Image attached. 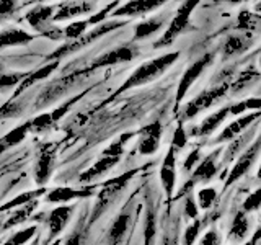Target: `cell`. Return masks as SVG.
Masks as SVG:
<instances>
[{
    "label": "cell",
    "mask_w": 261,
    "mask_h": 245,
    "mask_svg": "<svg viewBox=\"0 0 261 245\" xmlns=\"http://www.w3.org/2000/svg\"><path fill=\"white\" fill-rule=\"evenodd\" d=\"M133 177V174H126L122 175L119 178H114L111 180L110 183H106L105 188L101 190V193H98V198H96V203L93 206V212H92V217H90V220L92 223H95V220L100 217L103 212L108 209L110 204L114 201V198L118 196V193L122 190V186H124L127 183V180Z\"/></svg>",
    "instance_id": "obj_6"
},
{
    "label": "cell",
    "mask_w": 261,
    "mask_h": 245,
    "mask_svg": "<svg viewBox=\"0 0 261 245\" xmlns=\"http://www.w3.org/2000/svg\"><path fill=\"white\" fill-rule=\"evenodd\" d=\"M35 208H36V201H31V203L24 204V206H21V208H16V211L13 212L10 217H8V220L5 223L4 229H10V227H15V226L21 224L24 219H28L31 216V212L35 211Z\"/></svg>",
    "instance_id": "obj_32"
},
{
    "label": "cell",
    "mask_w": 261,
    "mask_h": 245,
    "mask_svg": "<svg viewBox=\"0 0 261 245\" xmlns=\"http://www.w3.org/2000/svg\"><path fill=\"white\" fill-rule=\"evenodd\" d=\"M93 194V188H85V190H77L70 186H57L46 193V201L54 204H69L72 201L90 198Z\"/></svg>",
    "instance_id": "obj_14"
},
{
    "label": "cell",
    "mask_w": 261,
    "mask_h": 245,
    "mask_svg": "<svg viewBox=\"0 0 261 245\" xmlns=\"http://www.w3.org/2000/svg\"><path fill=\"white\" fill-rule=\"evenodd\" d=\"M255 128H253V131H243L242 134H239L237 137H233L232 141H228L230 144H228V147L225 149V152H224V159H222V163H230V162H233L237 157L240 155V152L247 147V144L250 142V139L253 137V134H255Z\"/></svg>",
    "instance_id": "obj_24"
},
{
    "label": "cell",
    "mask_w": 261,
    "mask_h": 245,
    "mask_svg": "<svg viewBox=\"0 0 261 245\" xmlns=\"http://www.w3.org/2000/svg\"><path fill=\"white\" fill-rule=\"evenodd\" d=\"M227 2H230V4H239V2H242V0H227Z\"/></svg>",
    "instance_id": "obj_47"
},
{
    "label": "cell",
    "mask_w": 261,
    "mask_h": 245,
    "mask_svg": "<svg viewBox=\"0 0 261 245\" xmlns=\"http://www.w3.org/2000/svg\"><path fill=\"white\" fill-rule=\"evenodd\" d=\"M217 198V191L212 186H204L198 191V208L199 209H209L212 204H214Z\"/></svg>",
    "instance_id": "obj_34"
},
{
    "label": "cell",
    "mask_w": 261,
    "mask_h": 245,
    "mask_svg": "<svg viewBox=\"0 0 261 245\" xmlns=\"http://www.w3.org/2000/svg\"><path fill=\"white\" fill-rule=\"evenodd\" d=\"M130 137H133V136H130V133H126V134L119 136L116 141H113L101 152V157L98 159L92 167L87 168L84 174H80L79 182L80 183H88V182H92V180L105 175L106 172H110L121 160L122 154H124V147H126V144H127V141Z\"/></svg>",
    "instance_id": "obj_2"
},
{
    "label": "cell",
    "mask_w": 261,
    "mask_h": 245,
    "mask_svg": "<svg viewBox=\"0 0 261 245\" xmlns=\"http://www.w3.org/2000/svg\"><path fill=\"white\" fill-rule=\"evenodd\" d=\"M124 23L126 21H103V23L98 24L95 30L88 31V33H84V35H82L79 39L72 41L70 44L61 46L59 49H57V51H54L51 56H49V59H57V57H62V56H67V54L73 53V51H79L80 47H84V46H87L90 43H93V41H96L98 38L105 36L106 33H110V31L116 30V28H121Z\"/></svg>",
    "instance_id": "obj_4"
},
{
    "label": "cell",
    "mask_w": 261,
    "mask_h": 245,
    "mask_svg": "<svg viewBox=\"0 0 261 245\" xmlns=\"http://www.w3.org/2000/svg\"><path fill=\"white\" fill-rule=\"evenodd\" d=\"M261 206V190H255L251 194H248V198L243 201L242 204V211L243 212H253V211H258V208Z\"/></svg>",
    "instance_id": "obj_38"
},
{
    "label": "cell",
    "mask_w": 261,
    "mask_h": 245,
    "mask_svg": "<svg viewBox=\"0 0 261 245\" xmlns=\"http://www.w3.org/2000/svg\"><path fill=\"white\" fill-rule=\"evenodd\" d=\"M248 47V41L245 39L243 36H228L224 41V46H222V54H224V59H228V57H233L237 54H240L243 51H247Z\"/></svg>",
    "instance_id": "obj_30"
},
{
    "label": "cell",
    "mask_w": 261,
    "mask_h": 245,
    "mask_svg": "<svg viewBox=\"0 0 261 245\" xmlns=\"http://www.w3.org/2000/svg\"><path fill=\"white\" fill-rule=\"evenodd\" d=\"M258 155H259V139H256L251 147H248L247 151L237 157V162L233 163L230 174H228V177H227L225 188L233 185L235 182H239L245 174H248V172L251 170V167L255 165Z\"/></svg>",
    "instance_id": "obj_8"
},
{
    "label": "cell",
    "mask_w": 261,
    "mask_h": 245,
    "mask_svg": "<svg viewBox=\"0 0 261 245\" xmlns=\"http://www.w3.org/2000/svg\"><path fill=\"white\" fill-rule=\"evenodd\" d=\"M31 39H33V36L30 33H27L21 28H8V30L0 31V49L27 44Z\"/></svg>",
    "instance_id": "obj_26"
},
{
    "label": "cell",
    "mask_w": 261,
    "mask_h": 245,
    "mask_svg": "<svg viewBox=\"0 0 261 245\" xmlns=\"http://www.w3.org/2000/svg\"><path fill=\"white\" fill-rule=\"evenodd\" d=\"M201 227H202L201 219L199 217L194 219V223L190 224L185 229V232H183V245H193L196 242V239H198Z\"/></svg>",
    "instance_id": "obj_36"
},
{
    "label": "cell",
    "mask_w": 261,
    "mask_h": 245,
    "mask_svg": "<svg viewBox=\"0 0 261 245\" xmlns=\"http://www.w3.org/2000/svg\"><path fill=\"white\" fill-rule=\"evenodd\" d=\"M178 57H179V53L175 51V53L163 54L160 57H155V59L145 62L142 65H139V67L127 77V80L124 82V84L121 85V88L116 92V95L126 92V90H129V88L141 87V85L149 84V82H152L155 79H159L163 72L176 62Z\"/></svg>",
    "instance_id": "obj_1"
},
{
    "label": "cell",
    "mask_w": 261,
    "mask_h": 245,
    "mask_svg": "<svg viewBox=\"0 0 261 245\" xmlns=\"http://www.w3.org/2000/svg\"><path fill=\"white\" fill-rule=\"evenodd\" d=\"M165 21H167V15H160L157 18H150L147 21L139 23L134 30V41L149 38L150 35H153V33H157L163 24H165Z\"/></svg>",
    "instance_id": "obj_28"
},
{
    "label": "cell",
    "mask_w": 261,
    "mask_h": 245,
    "mask_svg": "<svg viewBox=\"0 0 261 245\" xmlns=\"http://www.w3.org/2000/svg\"><path fill=\"white\" fill-rule=\"evenodd\" d=\"M259 118V113L255 111L251 114H243V116H239L235 121H232L230 125H227L220 133L214 137V144H222V142H227V141H232L233 137H237L239 134H242L243 131H247L253 121H258Z\"/></svg>",
    "instance_id": "obj_15"
},
{
    "label": "cell",
    "mask_w": 261,
    "mask_h": 245,
    "mask_svg": "<svg viewBox=\"0 0 261 245\" xmlns=\"http://www.w3.org/2000/svg\"><path fill=\"white\" fill-rule=\"evenodd\" d=\"M82 243V231L80 229H75L67 239H65L64 245H80Z\"/></svg>",
    "instance_id": "obj_46"
},
{
    "label": "cell",
    "mask_w": 261,
    "mask_h": 245,
    "mask_svg": "<svg viewBox=\"0 0 261 245\" xmlns=\"http://www.w3.org/2000/svg\"><path fill=\"white\" fill-rule=\"evenodd\" d=\"M93 10V2L90 0H67L56 8L53 15V21H64L75 18V16L85 15Z\"/></svg>",
    "instance_id": "obj_16"
},
{
    "label": "cell",
    "mask_w": 261,
    "mask_h": 245,
    "mask_svg": "<svg viewBox=\"0 0 261 245\" xmlns=\"http://www.w3.org/2000/svg\"><path fill=\"white\" fill-rule=\"evenodd\" d=\"M144 217V245H155V240H157V212H155L152 204L147 206Z\"/></svg>",
    "instance_id": "obj_29"
},
{
    "label": "cell",
    "mask_w": 261,
    "mask_h": 245,
    "mask_svg": "<svg viewBox=\"0 0 261 245\" xmlns=\"http://www.w3.org/2000/svg\"><path fill=\"white\" fill-rule=\"evenodd\" d=\"M201 159H202V155H201L199 149H193L190 154H188V157L183 162V172H185V174H191L193 168L198 165Z\"/></svg>",
    "instance_id": "obj_42"
},
{
    "label": "cell",
    "mask_w": 261,
    "mask_h": 245,
    "mask_svg": "<svg viewBox=\"0 0 261 245\" xmlns=\"http://www.w3.org/2000/svg\"><path fill=\"white\" fill-rule=\"evenodd\" d=\"M87 28H88V24L85 21H75V23H70L65 30H62V35L69 39H79L85 33Z\"/></svg>",
    "instance_id": "obj_37"
},
{
    "label": "cell",
    "mask_w": 261,
    "mask_h": 245,
    "mask_svg": "<svg viewBox=\"0 0 261 245\" xmlns=\"http://www.w3.org/2000/svg\"><path fill=\"white\" fill-rule=\"evenodd\" d=\"M186 144H188V134H186L183 125H178V128L173 133V139H171V147H173L175 151H178V149L186 147Z\"/></svg>",
    "instance_id": "obj_40"
},
{
    "label": "cell",
    "mask_w": 261,
    "mask_h": 245,
    "mask_svg": "<svg viewBox=\"0 0 261 245\" xmlns=\"http://www.w3.org/2000/svg\"><path fill=\"white\" fill-rule=\"evenodd\" d=\"M57 67H59V62L54 61V62H49V64L43 65V67H39V69H36V70H33V72L27 74V77H24V79L20 82V88H18V92H16V95L21 93V92H24V90H27L28 87H31L33 84H36L38 80H43V79H46L47 76H51V74H53Z\"/></svg>",
    "instance_id": "obj_27"
},
{
    "label": "cell",
    "mask_w": 261,
    "mask_h": 245,
    "mask_svg": "<svg viewBox=\"0 0 261 245\" xmlns=\"http://www.w3.org/2000/svg\"><path fill=\"white\" fill-rule=\"evenodd\" d=\"M165 2L167 0H129L126 5L116 8L113 12V16H139L162 7Z\"/></svg>",
    "instance_id": "obj_19"
},
{
    "label": "cell",
    "mask_w": 261,
    "mask_h": 245,
    "mask_svg": "<svg viewBox=\"0 0 261 245\" xmlns=\"http://www.w3.org/2000/svg\"><path fill=\"white\" fill-rule=\"evenodd\" d=\"M212 61H214V53L211 54H204L201 59H198L196 62H193L190 67H188L183 74L181 80H179V85L176 88V105L181 103V100L185 98L186 92L191 88V85L194 84L196 80H198L201 77V74L206 70L207 65L212 64Z\"/></svg>",
    "instance_id": "obj_7"
},
{
    "label": "cell",
    "mask_w": 261,
    "mask_h": 245,
    "mask_svg": "<svg viewBox=\"0 0 261 245\" xmlns=\"http://www.w3.org/2000/svg\"><path fill=\"white\" fill-rule=\"evenodd\" d=\"M162 125L159 121L150 122L139 131V141H137V151L142 155H152L159 151L160 139H162Z\"/></svg>",
    "instance_id": "obj_10"
},
{
    "label": "cell",
    "mask_w": 261,
    "mask_h": 245,
    "mask_svg": "<svg viewBox=\"0 0 261 245\" xmlns=\"http://www.w3.org/2000/svg\"><path fill=\"white\" fill-rule=\"evenodd\" d=\"M54 163H56V154L53 151H43L39 154L35 165V182L39 186H44L49 178H51L54 172Z\"/></svg>",
    "instance_id": "obj_21"
},
{
    "label": "cell",
    "mask_w": 261,
    "mask_h": 245,
    "mask_svg": "<svg viewBox=\"0 0 261 245\" xmlns=\"http://www.w3.org/2000/svg\"><path fill=\"white\" fill-rule=\"evenodd\" d=\"M30 131H31L30 121H27V122H23V125L13 128L12 131H8L5 136L0 137V152H5L8 149H12V147L18 145L21 141H24V137L28 136Z\"/></svg>",
    "instance_id": "obj_25"
},
{
    "label": "cell",
    "mask_w": 261,
    "mask_h": 245,
    "mask_svg": "<svg viewBox=\"0 0 261 245\" xmlns=\"http://www.w3.org/2000/svg\"><path fill=\"white\" fill-rule=\"evenodd\" d=\"M228 88H230V84H228V82H219V85L201 92L198 96L193 98L191 102H188V105L183 108L181 121H190L194 116H198L201 111L207 110L209 106H212L216 102H219L220 98L225 96V93L228 92Z\"/></svg>",
    "instance_id": "obj_3"
},
{
    "label": "cell",
    "mask_w": 261,
    "mask_h": 245,
    "mask_svg": "<svg viewBox=\"0 0 261 245\" xmlns=\"http://www.w3.org/2000/svg\"><path fill=\"white\" fill-rule=\"evenodd\" d=\"M160 183L165 194L170 196L175 191L176 185V151L173 147H170V151L165 154V157L162 160L160 165Z\"/></svg>",
    "instance_id": "obj_13"
},
{
    "label": "cell",
    "mask_w": 261,
    "mask_h": 245,
    "mask_svg": "<svg viewBox=\"0 0 261 245\" xmlns=\"http://www.w3.org/2000/svg\"><path fill=\"white\" fill-rule=\"evenodd\" d=\"M23 111V105L18 102H10L7 103L2 110H0V118H13V116H20Z\"/></svg>",
    "instance_id": "obj_43"
},
{
    "label": "cell",
    "mask_w": 261,
    "mask_h": 245,
    "mask_svg": "<svg viewBox=\"0 0 261 245\" xmlns=\"http://www.w3.org/2000/svg\"><path fill=\"white\" fill-rule=\"evenodd\" d=\"M27 77V74H0V88H10Z\"/></svg>",
    "instance_id": "obj_41"
},
{
    "label": "cell",
    "mask_w": 261,
    "mask_h": 245,
    "mask_svg": "<svg viewBox=\"0 0 261 245\" xmlns=\"http://www.w3.org/2000/svg\"><path fill=\"white\" fill-rule=\"evenodd\" d=\"M43 193H46L44 188H39V190H33V191H27V193H21L18 194L16 198L10 200L8 203H5L2 208H0V211H7V209H16V208H21L24 206V204H28L31 201H35L38 196H41Z\"/></svg>",
    "instance_id": "obj_31"
},
{
    "label": "cell",
    "mask_w": 261,
    "mask_h": 245,
    "mask_svg": "<svg viewBox=\"0 0 261 245\" xmlns=\"http://www.w3.org/2000/svg\"><path fill=\"white\" fill-rule=\"evenodd\" d=\"M56 12V7H36L33 8L30 13H27L24 20L30 23V27L38 30L39 33H44L49 27H51L53 15Z\"/></svg>",
    "instance_id": "obj_22"
},
{
    "label": "cell",
    "mask_w": 261,
    "mask_h": 245,
    "mask_svg": "<svg viewBox=\"0 0 261 245\" xmlns=\"http://www.w3.org/2000/svg\"><path fill=\"white\" fill-rule=\"evenodd\" d=\"M72 214H73V206H69V204L57 206L49 212V216L46 219L47 229H49V240L54 239V237H57L64 231V227L67 226L69 220L72 219Z\"/></svg>",
    "instance_id": "obj_17"
},
{
    "label": "cell",
    "mask_w": 261,
    "mask_h": 245,
    "mask_svg": "<svg viewBox=\"0 0 261 245\" xmlns=\"http://www.w3.org/2000/svg\"><path fill=\"white\" fill-rule=\"evenodd\" d=\"M199 245H220V237L214 229H211V231H207L201 237Z\"/></svg>",
    "instance_id": "obj_45"
},
{
    "label": "cell",
    "mask_w": 261,
    "mask_h": 245,
    "mask_svg": "<svg viewBox=\"0 0 261 245\" xmlns=\"http://www.w3.org/2000/svg\"><path fill=\"white\" fill-rule=\"evenodd\" d=\"M18 0H0V21L15 13Z\"/></svg>",
    "instance_id": "obj_44"
},
{
    "label": "cell",
    "mask_w": 261,
    "mask_h": 245,
    "mask_svg": "<svg viewBox=\"0 0 261 245\" xmlns=\"http://www.w3.org/2000/svg\"><path fill=\"white\" fill-rule=\"evenodd\" d=\"M118 4H119V0H114V2L108 4V5H106V7L103 8L101 12H98L96 15L90 16L88 20H85V23H87V24H100V23H103L105 18L110 15V12L113 10V8H118Z\"/></svg>",
    "instance_id": "obj_39"
},
{
    "label": "cell",
    "mask_w": 261,
    "mask_h": 245,
    "mask_svg": "<svg viewBox=\"0 0 261 245\" xmlns=\"http://www.w3.org/2000/svg\"><path fill=\"white\" fill-rule=\"evenodd\" d=\"M183 216L186 219H198L199 217V208L198 203H196V198L191 193H186V198L183 203Z\"/></svg>",
    "instance_id": "obj_35"
},
{
    "label": "cell",
    "mask_w": 261,
    "mask_h": 245,
    "mask_svg": "<svg viewBox=\"0 0 261 245\" xmlns=\"http://www.w3.org/2000/svg\"><path fill=\"white\" fill-rule=\"evenodd\" d=\"M84 74H85V70H77V72L70 74V76H65L64 79L56 80L54 84H51L49 87H46V88H44V92L38 96L36 108H39V106H44V105H47V103H51V102L57 100L59 96H62L64 92H67L69 87L75 84V82L79 80V77H80V76H84Z\"/></svg>",
    "instance_id": "obj_11"
},
{
    "label": "cell",
    "mask_w": 261,
    "mask_h": 245,
    "mask_svg": "<svg viewBox=\"0 0 261 245\" xmlns=\"http://www.w3.org/2000/svg\"><path fill=\"white\" fill-rule=\"evenodd\" d=\"M230 108H232V105H227V106H224V108L217 110L216 113L209 114L207 118H204L199 126L191 129V136H196V137L211 136L225 121V118L228 116V114H230Z\"/></svg>",
    "instance_id": "obj_20"
},
{
    "label": "cell",
    "mask_w": 261,
    "mask_h": 245,
    "mask_svg": "<svg viewBox=\"0 0 261 245\" xmlns=\"http://www.w3.org/2000/svg\"><path fill=\"white\" fill-rule=\"evenodd\" d=\"M139 56L137 47L134 46H121V47H114L111 51H108L106 54L100 56L98 59H95L92 62V65L85 70H95V69H100V67H108V65H114V64H121V62H129L136 59Z\"/></svg>",
    "instance_id": "obj_9"
},
{
    "label": "cell",
    "mask_w": 261,
    "mask_h": 245,
    "mask_svg": "<svg viewBox=\"0 0 261 245\" xmlns=\"http://www.w3.org/2000/svg\"><path fill=\"white\" fill-rule=\"evenodd\" d=\"M220 152H222V149H216L214 152H211L209 155H206V157L199 160V163L191 172L190 182L193 185H196V183H209L211 180L217 175V172H219L217 159H219Z\"/></svg>",
    "instance_id": "obj_12"
},
{
    "label": "cell",
    "mask_w": 261,
    "mask_h": 245,
    "mask_svg": "<svg viewBox=\"0 0 261 245\" xmlns=\"http://www.w3.org/2000/svg\"><path fill=\"white\" fill-rule=\"evenodd\" d=\"M130 223H133V214L130 209H124L122 212L114 217L108 229V243L110 245H121L122 240L126 239V235L129 232Z\"/></svg>",
    "instance_id": "obj_18"
},
{
    "label": "cell",
    "mask_w": 261,
    "mask_h": 245,
    "mask_svg": "<svg viewBox=\"0 0 261 245\" xmlns=\"http://www.w3.org/2000/svg\"><path fill=\"white\" fill-rule=\"evenodd\" d=\"M250 234V220L247 212H243L242 209L235 212L230 231H228V240L232 243H240L248 237Z\"/></svg>",
    "instance_id": "obj_23"
},
{
    "label": "cell",
    "mask_w": 261,
    "mask_h": 245,
    "mask_svg": "<svg viewBox=\"0 0 261 245\" xmlns=\"http://www.w3.org/2000/svg\"><path fill=\"white\" fill-rule=\"evenodd\" d=\"M201 0H185L183 5L178 8L176 15L173 16V20L170 21V27L168 30L163 33V36L155 43V47H162V46H168L171 44L173 41L176 39V36L179 33H183L188 27V23H190V16L193 13V10Z\"/></svg>",
    "instance_id": "obj_5"
},
{
    "label": "cell",
    "mask_w": 261,
    "mask_h": 245,
    "mask_svg": "<svg viewBox=\"0 0 261 245\" xmlns=\"http://www.w3.org/2000/svg\"><path fill=\"white\" fill-rule=\"evenodd\" d=\"M38 231L36 226H31V227H27V229H21V231L15 232L10 239H8L4 245H24L27 242H30L33 237H35Z\"/></svg>",
    "instance_id": "obj_33"
}]
</instances>
